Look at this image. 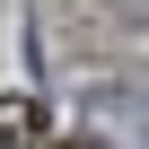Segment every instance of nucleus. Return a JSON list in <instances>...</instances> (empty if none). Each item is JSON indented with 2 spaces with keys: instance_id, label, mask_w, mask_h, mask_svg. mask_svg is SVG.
<instances>
[{
  "instance_id": "nucleus-1",
  "label": "nucleus",
  "mask_w": 149,
  "mask_h": 149,
  "mask_svg": "<svg viewBox=\"0 0 149 149\" xmlns=\"http://www.w3.org/2000/svg\"><path fill=\"white\" fill-rule=\"evenodd\" d=\"M44 140H53V123L35 97H0V149H44Z\"/></svg>"
},
{
  "instance_id": "nucleus-2",
  "label": "nucleus",
  "mask_w": 149,
  "mask_h": 149,
  "mask_svg": "<svg viewBox=\"0 0 149 149\" xmlns=\"http://www.w3.org/2000/svg\"><path fill=\"white\" fill-rule=\"evenodd\" d=\"M44 149H97V140H44Z\"/></svg>"
}]
</instances>
